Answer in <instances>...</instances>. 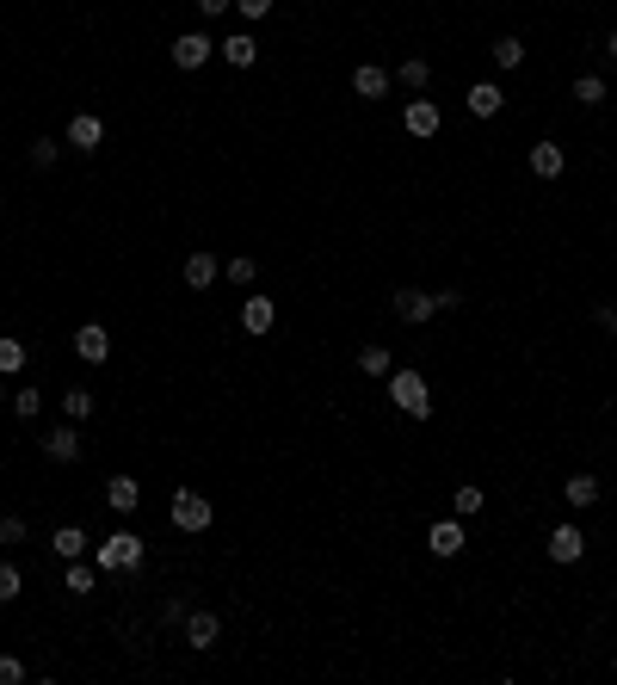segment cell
I'll return each instance as SVG.
<instances>
[{"mask_svg": "<svg viewBox=\"0 0 617 685\" xmlns=\"http://www.w3.org/2000/svg\"><path fill=\"white\" fill-rule=\"evenodd\" d=\"M383 395H389V402L402 408L408 420H432V389H426V377H420L414 365L389 371V377H383Z\"/></svg>", "mask_w": 617, "mask_h": 685, "instance_id": "cell-1", "label": "cell"}, {"mask_svg": "<svg viewBox=\"0 0 617 685\" xmlns=\"http://www.w3.org/2000/svg\"><path fill=\"white\" fill-rule=\"evenodd\" d=\"M93 562H99V574H136L149 562V544H142L136 531H112L105 544H93Z\"/></svg>", "mask_w": 617, "mask_h": 685, "instance_id": "cell-2", "label": "cell"}, {"mask_svg": "<svg viewBox=\"0 0 617 685\" xmlns=\"http://www.w3.org/2000/svg\"><path fill=\"white\" fill-rule=\"evenodd\" d=\"M210 519H216L210 494H198V488H179V494H173V531L198 537V531H210Z\"/></svg>", "mask_w": 617, "mask_h": 685, "instance_id": "cell-3", "label": "cell"}, {"mask_svg": "<svg viewBox=\"0 0 617 685\" xmlns=\"http://www.w3.org/2000/svg\"><path fill=\"white\" fill-rule=\"evenodd\" d=\"M75 358L81 365H112V328H105V321H81L75 328Z\"/></svg>", "mask_w": 617, "mask_h": 685, "instance_id": "cell-4", "label": "cell"}, {"mask_svg": "<svg viewBox=\"0 0 617 685\" xmlns=\"http://www.w3.org/2000/svg\"><path fill=\"white\" fill-rule=\"evenodd\" d=\"M167 56H173V68H186V75H198V68L216 56V44H210V31H179Z\"/></svg>", "mask_w": 617, "mask_h": 685, "instance_id": "cell-5", "label": "cell"}, {"mask_svg": "<svg viewBox=\"0 0 617 685\" xmlns=\"http://www.w3.org/2000/svg\"><path fill=\"white\" fill-rule=\"evenodd\" d=\"M426 550L439 556V562H457V556L469 550V531H463V519H439V525L426 531Z\"/></svg>", "mask_w": 617, "mask_h": 685, "instance_id": "cell-6", "label": "cell"}, {"mask_svg": "<svg viewBox=\"0 0 617 685\" xmlns=\"http://www.w3.org/2000/svg\"><path fill=\"white\" fill-rule=\"evenodd\" d=\"M402 124H408V136H420V142H432V136H439V124H445V112H439V105H432V99H408L402 105Z\"/></svg>", "mask_w": 617, "mask_h": 685, "instance_id": "cell-7", "label": "cell"}, {"mask_svg": "<svg viewBox=\"0 0 617 685\" xmlns=\"http://www.w3.org/2000/svg\"><path fill=\"white\" fill-rule=\"evenodd\" d=\"M395 321H408V328H426V321L432 315H439V303H432V291H414V284H408V291H395Z\"/></svg>", "mask_w": 617, "mask_h": 685, "instance_id": "cell-8", "label": "cell"}, {"mask_svg": "<svg viewBox=\"0 0 617 685\" xmlns=\"http://www.w3.org/2000/svg\"><path fill=\"white\" fill-rule=\"evenodd\" d=\"M543 550H550V562H580V556H587V531H580V525H556L550 537H543Z\"/></svg>", "mask_w": 617, "mask_h": 685, "instance_id": "cell-9", "label": "cell"}, {"mask_svg": "<svg viewBox=\"0 0 617 685\" xmlns=\"http://www.w3.org/2000/svg\"><path fill=\"white\" fill-rule=\"evenodd\" d=\"M179 278H186L192 291H210V284L223 278V260H216L210 247H192V254H186V266H179Z\"/></svg>", "mask_w": 617, "mask_h": 685, "instance_id": "cell-10", "label": "cell"}, {"mask_svg": "<svg viewBox=\"0 0 617 685\" xmlns=\"http://www.w3.org/2000/svg\"><path fill=\"white\" fill-rule=\"evenodd\" d=\"M216 642H223V618H216V611H186V648L210 655Z\"/></svg>", "mask_w": 617, "mask_h": 685, "instance_id": "cell-11", "label": "cell"}, {"mask_svg": "<svg viewBox=\"0 0 617 685\" xmlns=\"http://www.w3.org/2000/svg\"><path fill=\"white\" fill-rule=\"evenodd\" d=\"M241 328H247L253 340H266V334L278 328V303H272V297H241Z\"/></svg>", "mask_w": 617, "mask_h": 685, "instance_id": "cell-12", "label": "cell"}, {"mask_svg": "<svg viewBox=\"0 0 617 685\" xmlns=\"http://www.w3.org/2000/svg\"><path fill=\"white\" fill-rule=\"evenodd\" d=\"M562 500H568L574 513H587V507H599V500H605V488H599V476H593V470H574V476L562 482Z\"/></svg>", "mask_w": 617, "mask_h": 685, "instance_id": "cell-13", "label": "cell"}, {"mask_svg": "<svg viewBox=\"0 0 617 685\" xmlns=\"http://www.w3.org/2000/svg\"><path fill=\"white\" fill-rule=\"evenodd\" d=\"M389 81H395V75H389L383 62H358V68H352V93H358V99H389Z\"/></svg>", "mask_w": 617, "mask_h": 685, "instance_id": "cell-14", "label": "cell"}, {"mask_svg": "<svg viewBox=\"0 0 617 685\" xmlns=\"http://www.w3.org/2000/svg\"><path fill=\"white\" fill-rule=\"evenodd\" d=\"M463 105H469V118H500V105H506V93H500V81H469Z\"/></svg>", "mask_w": 617, "mask_h": 685, "instance_id": "cell-15", "label": "cell"}, {"mask_svg": "<svg viewBox=\"0 0 617 685\" xmlns=\"http://www.w3.org/2000/svg\"><path fill=\"white\" fill-rule=\"evenodd\" d=\"M525 161H531L537 179H562V173H568V149H562V142H531Z\"/></svg>", "mask_w": 617, "mask_h": 685, "instance_id": "cell-16", "label": "cell"}, {"mask_svg": "<svg viewBox=\"0 0 617 685\" xmlns=\"http://www.w3.org/2000/svg\"><path fill=\"white\" fill-rule=\"evenodd\" d=\"M99 142H105V124H99L93 112H75V118H68V149H75V155H93Z\"/></svg>", "mask_w": 617, "mask_h": 685, "instance_id": "cell-17", "label": "cell"}, {"mask_svg": "<svg viewBox=\"0 0 617 685\" xmlns=\"http://www.w3.org/2000/svg\"><path fill=\"white\" fill-rule=\"evenodd\" d=\"M216 56H223L229 68H253V62H260V38H253V31H235V38L216 44Z\"/></svg>", "mask_w": 617, "mask_h": 685, "instance_id": "cell-18", "label": "cell"}, {"mask_svg": "<svg viewBox=\"0 0 617 685\" xmlns=\"http://www.w3.org/2000/svg\"><path fill=\"white\" fill-rule=\"evenodd\" d=\"M44 457H50V463H75V457H81V432H75V420L56 426V432H44Z\"/></svg>", "mask_w": 617, "mask_h": 685, "instance_id": "cell-19", "label": "cell"}, {"mask_svg": "<svg viewBox=\"0 0 617 685\" xmlns=\"http://www.w3.org/2000/svg\"><path fill=\"white\" fill-rule=\"evenodd\" d=\"M105 507H112V513H136L142 507V482L136 476H112V482H105Z\"/></svg>", "mask_w": 617, "mask_h": 685, "instance_id": "cell-20", "label": "cell"}, {"mask_svg": "<svg viewBox=\"0 0 617 685\" xmlns=\"http://www.w3.org/2000/svg\"><path fill=\"white\" fill-rule=\"evenodd\" d=\"M50 550H56V562H75V556H87V550H93V537H87L81 525H56Z\"/></svg>", "mask_w": 617, "mask_h": 685, "instance_id": "cell-21", "label": "cell"}, {"mask_svg": "<svg viewBox=\"0 0 617 685\" xmlns=\"http://www.w3.org/2000/svg\"><path fill=\"white\" fill-rule=\"evenodd\" d=\"M62 587L75 593V599H87V593L99 587V562H81V556H75V562H62Z\"/></svg>", "mask_w": 617, "mask_h": 685, "instance_id": "cell-22", "label": "cell"}, {"mask_svg": "<svg viewBox=\"0 0 617 685\" xmlns=\"http://www.w3.org/2000/svg\"><path fill=\"white\" fill-rule=\"evenodd\" d=\"M395 81H402L408 93H426V87H432V62H426V56H408L402 68H395Z\"/></svg>", "mask_w": 617, "mask_h": 685, "instance_id": "cell-23", "label": "cell"}, {"mask_svg": "<svg viewBox=\"0 0 617 685\" xmlns=\"http://www.w3.org/2000/svg\"><path fill=\"white\" fill-rule=\"evenodd\" d=\"M93 408H99V395H93V389H81V383H75V389H62V414H68V420H93Z\"/></svg>", "mask_w": 617, "mask_h": 685, "instance_id": "cell-24", "label": "cell"}, {"mask_svg": "<svg viewBox=\"0 0 617 685\" xmlns=\"http://www.w3.org/2000/svg\"><path fill=\"white\" fill-rule=\"evenodd\" d=\"M13 414H19V420H38V414H44V389H38V383H19V389H13Z\"/></svg>", "mask_w": 617, "mask_h": 685, "instance_id": "cell-25", "label": "cell"}, {"mask_svg": "<svg viewBox=\"0 0 617 685\" xmlns=\"http://www.w3.org/2000/svg\"><path fill=\"white\" fill-rule=\"evenodd\" d=\"M25 358H31V352H25V340L0 334V377H19V371H25Z\"/></svg>", "mask_w": 617, "mask_h": 685, "instance_id": "cell-26", "label": "cell"}, {"mask_svg": "<svg viewBox=\"0 0 617 685\" xmlns=\"http://www.w3.org/2000/svg\"><path fill=\"white\" fill-rule=\"evenodd\" d=\"M358 371H365V377H389V371H395L389 346H358Z\"/></svg>", "mask_w": 617, "mask_h": 685, "instance_id": "cell-27", "label": "cell"}, {"mask_svg": "<svg viewBox=\"0 0 617 685\" xmlns=\"http://www.w3.org/2000/svg\"><path fill=\"white\" fill-rule=\"evenodd\" d=\"M488 56H494V68H506V75H513V68L525 62V44L513 38V31H506V38H494V50H488Z\"/></svg>", "mask_w": 617, "mask_h": 685, "instance_id": "cell-28", "label": "cell"}, {"mask_svg": "<svg viewBox=\"0 0 617 685\" xmlns=\"http://www.w3.org/2000/svg\"><path fill=\"white\" fill-rule=\"evenodd\" d=\"M25 161L38 167V173H50V167L62 161V142H56V136H38V142H31V149H25Z\"/></svg>", "mask_w": 617, "mask_h": 685, "instance_id": "cell-29", "label": "cell"}, {"mask_svg": "<svg viewBox=\"0 0 617 685\" xmlns=\"http://www.w3.org/2000/svg\"><path fill=\"white\" fill-rule=\"evenodd\" d=\"M223 278L241 284V291H253V278H260V260H253V254H235V260L223 266Z\"/></svg>", "mask_w": 617, "mask_h": 685, "instance_id": "cell-30", "label": "cell"}, {"mask_svg": "<svg viewBox=\"0 0 617 685\" xmlns=\"http://www.w3.org/2000/svg\"><path fill=\"white\" fill-rule=\"evenodd\" d=\"M574 105H587V112H593V105H605V81L599 75H574Z\"/></svg>", "mask_w": 617, "mask_h": 685, "instance_id": "cell-31", "label": "cell"}, {"mask_svg": "<svg viewBox=\"0 0 617 685\" xmlns=\"http://www.w3.org/2000/svg\"><path fill=\"white\" fill-rule=\"evenodd\" d=\"M451 507H457V519H469V513H482V507H488V494H482L476 482H463V488L451 494Z\"/></svg>", "mask_w": 617, "mask_h": 685, "instance_id": "cell-32", "label": "cell"}, {"mask_svg": "<svg viewBox=\"0 0 617 685\" xmlns=\"http://www.w3.org/2000/svg\"><path fill=\"white\" fill-rule=\"evenodd\" d=\"M19 593H25V574H19L13 562H0V605H13Z\"/></svg>", "mask_w": 617, "mask_h": 685, "instance_id": "cell-33", "label": "cell"}, {"mask_svg": "<svg viewBox=\"0 0 617 685\" xmlns=\"http://www.w3.org/2000/svg\"><path fill=\"white\" fill-rule=\"evenodd\" d=\"M0 544H7V550H19V544H25V519H19V513L0 519Z\"/></svg>", "mask_w": 617, "mask_h": 685, "instance_id": "cell-34", "label": "cell"}, {"mask_svg": "<svg viewBox=\"0 0 617 685\" xmlns=\"http://www.w3.org/2000/svg\"><path fill=\"white\" fill-rule=\"evenodd\" d=\"M272 7H278V0H235V13H241L247 25H260V19H266Z\"/></svg>", "mask_w": 617, "mask_h": 685, "instance_id": "cell-35", "label": "cell"}, {"mask_svg": "<svg viewBox=\"0 0 617 685\" xmlns=\"http://www.w3.org/2000/svg\"><path fill=\"white\" fill-rule=\"evenodd\" d=\"M186 611H192L186 599H161V630H167V624H186Z\"/></svg>", "mask_w": 617, "mask_h": 685, "instance_id": "cell-36", "label": "cell"}, {"mask_svg": "<svg viewBox=\"0 0 617 685\" xmlns=\"http://www.w3.org/2000/svg\"><path fill=\"white\" fill-rule=\"evenodd\" d=\"M25 679V661L19 655H0V685H19Z\"/></svg>", "mask_w": 617, "mask_h": 685, "instance_id": "cell-37", "label": "cell"}, {"mask_svg": "<svg viewBox=\"0 0 617 685\" xmlns=\"http://www.w3.org/2000/svg\"><path fill=\"white\" fill-rule=\"evenodd\" d=\"M593 328H605V334H617V303H593Z\"/></svg>", "mask_w": 617, "mask_h": 685, "instance_id": "cell-38", "label": "cell"}, {"mask_svg": "<svg viewBox=\"0 0 617 685\" xmlns=\"http://www.w3.org/2000/svg\"><path fill=\"white\" fill-rule=\"evenodd\" d=\"M229 7H235V0H198V13H204V19H223Z\"/></svg>", "mask_w": 617, "mask_h": 685, "instance_id": "cell-39", "label": "cell"}, {"mask_svg": "<svg viewBox=\"0 0 617 685\" xmlns=\"http://www.w3.org/2000/svg\"><path fill=\"white\" fill-rule=\"evenodd\" d=\"M605 50H611V62H617V31H611V44H605Z\"/></svg>", "mask_w": 617, "mask_h": 685, "instance_id": "cell-40", "label": "cell"}, {"mask_svg": "<svg viewBox=\"0 0 617 685\" xmlns=\"http://www.w3.org/2000/svg\"><path fill=\"white\" fill-rule=\"evenodd\" d=\"M0 402H7V377H0Z\"/></svg>", "mask_w": 617, "mask_h": 685, "instance_id": "cell-41", "label": "cell"}, {"mask_svg": "<svg viewBox=\"0 0 617 685\" xmlns=\"http://www.w3.org/2000/svg\"><path fill=\"white\" fill-rule=\"evenodd\" d=\"M611 673H617V648H611Z\"/></svg>", "mask_w": 617, "mask_h": 685, "instance_id": "cell-42", "label": "cell"}]
</instances>
